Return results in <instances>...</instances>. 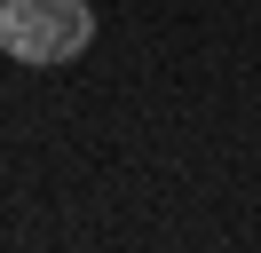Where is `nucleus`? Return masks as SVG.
<instances>
[{
    "mask_svg": "<svg viewBox=\"0 0 261 253\" xmlns=\"http://www.w3.org/2000/svg\"><path fill=\"white\" fill-rule=\"evenodd\" d=\"M95 47L87 0H0V56L24 71H64Z\"/></svg>",
    "mask_w": 261,
    "mask_h": 253,
    "instance_id": "obj_1",
    "label": "nucleus"
}]
</instances>
